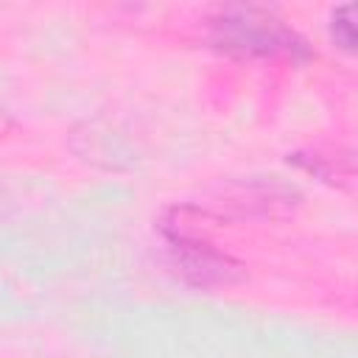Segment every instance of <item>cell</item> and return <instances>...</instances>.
<instances>
[{
  "label": "cell",
  "mask_w": 358,
  "mask_h": 358,
  "mask_svg": "<svg viewBox=\"0 0 358 358\" xmlns=\"http://www.w3.org/2000/svg\"><path fill=\"white\" fill-rule=\"evenodd\" d=\"M215 42L243 56H294L305 53V42L268 11L229 8L213 20Z\"/></svg>",
  "instance_id": "6da1fadb"
},
{
  "label": "cell",
  "mask_w": 358,
  "mask_h": 358,
  "mask_svg": "<svg viewBox=\"0 0 358 358\" xmlns=\"http://www.w3.org/2000/svg\"><path fill=\"white\" fill-rule=\"evenodd\" d=\"M330 36L338 48H344L347 53L355 50V25H352V6H341L333 11L330 17Z\"/></svg>",
  "instance_id": "7a4b0ae2"
},
{
  "label": "cell",
  "mask_w": 358,
  "mask_h": 358,
  "mask_svg": "<svg viewBox=\"0 0 358 358\" xmlns=\"http://www.w3.org/2000/svg\"><path fill=\"white\" fill-rule=\"evenodd\" d=\"M11 129H14V120H11V115L0 106V140H6V137L11 134Z\"/></svg>",
  "instance_id": "3957f363"
}]
</instances>
